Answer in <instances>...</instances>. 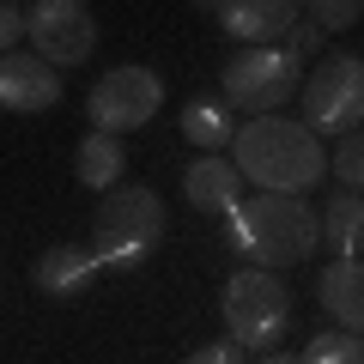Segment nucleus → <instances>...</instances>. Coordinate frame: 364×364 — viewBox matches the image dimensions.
Instances as JSON below:
<instances>
[{
  "label": "nucleus",
  "mask_w": 364,
  "mask_h": 364,
  "mask_svg": "<svg viewBox=\"0 0 364 364\" xmlns=\"http://www.w3.org/2000/svg\"><path fill=\"white\" fill-rule=\"evenodd\" d=\"M18 37H25V6H13V0H0V55H13Z\"/></svg>",
  "instance_id": "aec40b11"
},
{
  "label": "nucleus",
  "mask_w": 364,
  "mask_h": 364,
  "mask_svg": "<svg viewBox=\"0 0 364 364\" xmlns=\"http://www.w3.org/2000/svg\"><path fill=\"white\" fill-rule=\"evenodd\" d=\"M237 176L255 182L261 195H291L298 200L304 188L328 176V152L304 122H286V116H255L249 128H237Z\"/></svg>",
  "instance_id": "f257e3e1"
},
{
  "label": "nucleus",
  "mask_w": 364,
  "mask_h": 364,
  "mask_svg": "<svg viewBox=\"0 0 364 364\" xmlns=\"http://www.w3.org/2000/svg\"><path fill=\"white\" fill-rule=\"evenodd\" d=\"M182 195H188V207L231 219V213L243 207V176H237L231 158H195V164L182 170Z\"/></svg>",
  "instance_id": "f8f14e48"
},
{
  "label": "nucleus",
  "mask_w": 364,
  "mask_h": 364,
  "mask_svg": "<svg viewBox=\"0 0 364 364\" xmlns=\"http://www.w3.org/2000/svg\"><path fill=\"white\" fill-rule=\"evenodd\" d=\"M61 104V73L37 55H0V109L13 116H43V109Z\"/></svg>",
  "instance_id": "1a4fd4ad"
},
{
  "label": "nucleus",
  "mask_w": 364,
  "mask_h": 364,
  "mask_svg": "<svg viewBox=\"0 0 364 364\" xmlns=\"http://www.w3.org/2000/svg\"><path fill=\"white\" fill-rule=\"evenodd\" d=\"M164 243V200L152 188H109L97 225H91V255L104 267H140L152 249Z\"/></svg>",
  "instance_id": "7ed1b4c3"
},
{
  "label": "nucleus",
  "mask_w": 364,
  "mask_h": 364,
  "mask_svg": "<svg viewBox=\"0 0 364 364\" xmlns=\"http://www.w3.org/2000/svg\"><path fill=\"white\" fill-rule=\"evenodd\" d=\"M316 37H322V31H316V25H298V31H291V55H304V49H316Z\"/></svg>",
  "instance_id": "4be33fe9"
},
{
  "label": "nucleus",
  "mask_w": 364,
  "mask_h": 364,
  "mask_svg": "<svg viewBox=\"0 0 364 364\" xmlns=\"http://www.w3.org/2000/svg\"><path fill=\"white\" fill-rule=\"evenodd\" d=\"M328 164H334V176L346 182L352 195H364V128H358V134H346V140L334 146V158H328Z\"/></svg>",
  "instance_id": "a211bd4d"
},
{
  "label": "nucleus",
  "mask_w": 364,
  "mask_h": 364,
  "mask_svg": "<svg viewBox=\"0 0 364 364\" xmlns=\"http://www.w3.org/2000/svg\"><path fill=\"white\" fill-rule=\"evenodd\" d=\"M122 164H128V152H122L116 134H85V140H79L73 170H79V182H85V188H97V195L122 188Z\"/></svg>",
  "instance_id": "2eb2a0df"
},
{
  "label": "nucleus",
  "mask_w": 364,
  "mask_h": 364,
  "mask_svg": "<svg viewBox=\"0 0 364 364\" xmlns=\"http://www.w3.org/2000/svg\"><path fill=\"white\" fill-rule=\"evenodd\" d=\"M298 91H304V67L291 49H243L225 67V97L237 109H255V116L286 109Z\"/></svg>",
  "instance_id": "0eeeda50"
},
{
  "label": "nucleus",
  "mask_w": 364,
  "mask_h": 364,
  "mask_svg": "<svg viewBox=\"0 0 364 364\" xmlns=\"http://www.w3.org/2000/svg\"><path fill=\"white\" fill-rule=\"evenodd\" d=\"M304 128L316 134V140H322V134H340V140H346V134H358L364 128V55H328L322 67H316L310 79H304Z\"/></svg>",
  "instance_id": "39448f33"
},
{
  "label": "nucleus",
  "mask_w": 364,
  "mask_h": 364,
  "mask_svg": "<svg viewBox=\"0 0 364 364\" xmlns=\"http://www.w3.org/2000/svg\"><path fill=\"white\" fill-rule=\"evenodd\" d=\"M164 109V79L152 67H109L85 97V116H91V134H128V128H146V122Z\"/></svg>",
  "instance_id": "423d86ee"
},
{
  "label": "nucleus",
  "mask_w": 364,
  "mask_h": 364,
  "mask_svg": "<svg viewBox=\"0 0 364 364\" xmlns=\"http://www.w3.org/2000/svg\"><path fill=\"white\" fill-rule=\"evenodd\" d=\"M182 140L200 146V152H225V146H237L231 104H219V97H195V104L182 109Z\"/></svg>",
  "instance_id": "4468645a"
},
{
  "label": "nucleus",
  "mask_w": 364,
  "mask_h": 364,
  "mask_svg": "<svg viewBox=\"0 0 364 364\" xmlns=\"http://www.w3.org/2000/svg\"><path fill=\"white\" fill-rule=\"evenodd\" d=\"M188 364H243V346L237 340H219V346H200Z\"/></svg>",
  "instance_id": "412c9836"
},
{
  "label": "nucleus",
  "mask_w": 364,
  "mask_h": 364,
  "mask_svg": "<svg viewBox=\"0 0 364 364\" xmlns=\"http://www.w3.org/2000/svg\"><path fill=\"white\" fill-rule=\"evenodd\" d=\"M225 328H231V340L243 352H273L279 346V334H286L291 322V291L279 286V273L267 267H243L225 279Z\"/></svg>",
  "instance_id": "20e7f679"
},
{
  "label": "nucleus",
  "mask_w": 364,
  "mask_h": 364,
  "mask_svg": "<svg viewBox=\"0 0 364 364\" xmlns=\"http://www.w3.org/2000/svg\"><path fill=\"white\" fill-rule=\"evenodd\" d=\"M316 225H322V237L340 249V261H358L364 255V195H334L328 200V213H316Z\"/></svg>",
  "instance_id": "dca6fc26"
},
{
  "label": "nucleus",
  "mask_w": 364,
  "mask_h": 364,
  "mask_svg": "<svg viewBox=\"0 0 364 364\" xmlns=\"http://www.w3.org/2000/svg\"><path fill=\"white\" fill-rule=\"evenodd\" d=\"M225 243L249 261V267H298L304 255H316L322 243V225L304 200L291 195H255L225 219Z\"/></svg>",
  "instance_id": "f03ea898"
},
{
  "label": "nucleus",
  "mask_w": 364,
  "mask_h": 364,
  "mask_svg": "<svg viewBox=\"0 0 364 364\" xmlns=\"http://www.w3.org/2000/svg\"><path fill=\"white\" fill-rule=\"evenodd\" d=\"M316 291H322L328 316H334L346 334L364 340V261H334V267L316 279Z\"/></svg>",
  "instance_id": "ddd939ff"
},
{
  "label": "nucleus",
  "mask_w": 364,
  "mask_h": 364,
  "mask_svg": "<svg viewBox=\"0 0 364 364\" xmlns=\"http://www.w3.org/2000/svg\"><path fill=\"white\" fill-rule=\"evenodd\" d=\"M97 273H104V261L91 255L85 243H55L49 255L37 261V291L55 298V304H67V298H85Z\"/></svg>",
  "instance_id": "9b49d317"
},
{
  "label": "nucleus",
  "mask_w": 364,
  "mask_h": 364,
  "mask_svg": "<svg viewBox=\"0 0 364 364\" xmlns=\"http://www.w3.org/2000/svg\"><path fill=\"white\" fill-rule=\"evenodd\" d=\"M25 37H31V55L61 73L97 49V18H91L85 0H37V6H25Z\"/></svg>",
  "instance_id": "6e6552de"
},
{
  "label": "nucleus",
  "mask_w": 364,
  "mask_h": 364,
  "mask_svg": "<svg viewBox=\"0 0 364 364\" xmlns=\"http://www.w3.org/2000/svg\"><path fill=\"white\" fill-rule=\"evenodd\" d=\"M255 364H304V358H279V352H261Z\"/></svg>",
  "instance_id": "5701e85b"
},
{
  "label": "nucleus",
  "mask_w": 364,
  "mask_h": 364,
  "mask_svg": "<svg viewBox=\"0 0 364 364\" xmlns=\"http://www.w3.org/2000/svg\"><path fill=\"white\" fill-rule=\"evenodd\" d=\"M213 13H219V25L231 31L237 43H249V49H279V37L298 31L304 6H291V0H225Z\"/></svg>",
  "instance_id": "9d476101"
},
{
  "label": "nucleus",
  "mask_w": 364,
  "mask_h": 364,
  "mask_svg": "<svg viewBox=\"0 0 364 364\" xmlns=\"http://www.w3.org/2000/svg\"><path fill=\"white\" fill-rule=\"evenodd\" d=\"M304 13L316 18V31H346V25H358V0H316V6H304Z\"/></svg>",
  "instance_id": "6ab92c4d"
},
{
  "label": "nucleus",
  "mask_w": 364,
  "mask_h": 364,
  "mask_svg": "<svg viewBox=\"0 0 364 364\" xmlns=\"http://www.w3.org/2000/svg\"><path fill=\"white\" fill-rule=\"evenodd\" d=\"M304 364H364V340L346 334V328H334V334H316L310 346H304Z\"/></svg>",
  "instance_id": "f3484780"
}]
</instances>
